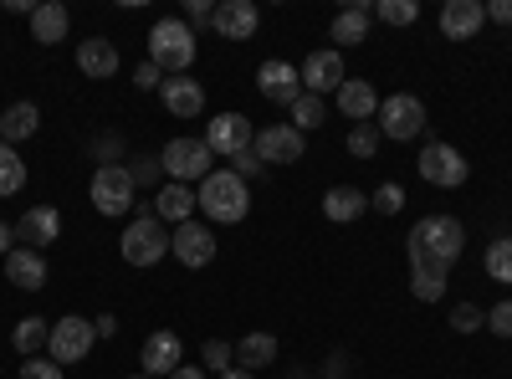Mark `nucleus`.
Wrapping results in <instances>:
<instances>
[{
    "instance_id": "f257e3e1",
    "label": "nucleus",
    "mask_w": 512,
    "mask_h": 379,
    "mask_svg": "<svg viewBox=\"0 0 512 379\" xmlns=\"http://www.w3.org/2000/svg\"><path fill=\"white\" fill-rule=\"evenodd\" d=\"M195 205L210 216V226H236V221H246V210H251V190L231 170H210L200 180V190H195Z\"/></svg>"
},
{
    "instance_id": "f03ea898",
    "label": "nucleus",
    "mask_w": 512,
    "mask_h": 379,
    "mask_svg": "<svg viewBox=\"0 0 512 379\" xmlns=\"http://www.w3.org/2000/svg\"><path fill=\"white\" fill-rule=\"evenodd\" d=\"M461 246H466V231H461L456 216H420L410 226V262L456 267L461 262Z\"/></svg>"
},
{
    "instance_id": "7ed1b4c3",
    "label": "nucleus",
    "mask_w": 512,
    "mask_h": 379,
    "mask_svg": "<svg viewBox=\"0 0 512 379\" xmlns=\"http://www.w3.org/2000/svg\"><path fill=\"white\" fill-rule=\"evenodd\" d=\"M195 31H190V21H180V16H164V21H154L149 26V62L164 72V77H185L190 72V62H195Z\"/></svg>"
},
{
    "instance_id": "20e7f679",
    "label": "nucleus",
    "mask_w": 512,
    "mask_h": 379,
    "mask_svg": "<svg viewBox=\"0 0 512 379\" xmlns=\"http://www.w3.org/2000/svg\"><path fill=\"white\" fill-rule=\"evenodd\" d=\"M118 251H123L128 267H154V262L169 257V226H164L159 216H134V221L123 226Z\"/></svg>"
},
{
    "instance_id": "39448f33",
    "label": "nucleus",
    "mask_w": 512,
    "mask_h": 379,
    "mask_svg": "<svg viewBox=\"0 0 512 379\" xmlns=\"http://www.w3.org/2000/svg\"><path fill=\"white\" fill-rule=\"evenodd\" d=\"M159 164H164L169 185H200L210 170H216V154H210L205 139H169L159 149Z\"/></svg>"
},
{
    "instance_id": "423d86ee",
    "label": "nucleus",
    "mask_w": 512,
    "mask_h": 379,
    "mask_svg": "<svg viewBox=\"0 0 512 379\" xmlns=\"http://www.w3.org/2000/svg\"><path fill=\"white\" fill-rule=\"evenodd\" d=\"M415 170H420V180L425 185H436V190H456V185H466V175H472V164L461 159V149H451V144H425L420 149V159H415Z\"/></svg>"
},
{
    "instance_id": "0eeeda50",
    "label": "nucleus",
    "mask_w": 512,
    "mask_h": 379,
    "mask_svg": "<svg viewBox=\"0 0 512 379\" xmlns=\"http://www.w3.org/2000/svg\"><path fill=\"white\" fill-rule=\"evenodd\" d=\"M134 175H128V164H103L93 170V205L98 216H128L134 210Z\"/></svg>"
},
{
    "instance_id": "6e6552de",
    "label": "nucleus",
    "mask_w": 512,
    "mask_h": 379,
    "mask_svg": "<svg viewBox=\"0 0 512 379\" xmlns=\"http://www.w3.org/2000/svg\"><path fill=\"white\" fill-rule=\"evenodd\" d=\"M420 129H425V103L415 93H395L379 103V134L384 139L405 144V139H420Z\"/></svg>"
},
{
    "instance_id": "1a4fd4ad",
    "label": "nucleus",
    "mask_w": 512,
    "mask_h": 379,
    "mask_svg": "<svg viewBox=\"0 0 512 379\" xmlns=\"http://www.w3.org/2000/svg\"><path fill=\"white\" fill-rule=\"evenodd\" d=\"M93 339H98V333H93L88 318H77V313L57 318V323H52V339H47L52 364H62V369H67V364H82V359L93 354Z\"/></svg>"
},
{
    "instance_id": "9d476101",
    "label": "nucleus",
    "mask_w": 512,
    "mask_h": 379,
    "mask_svg": "<svg viewBox=\"0 0 512 379\" xmlns=\"http://www.w3.org/2000/svg\"><path fill=\"white\" fill-rule=\"evenodd\" d=\"M169 251H175L180 267H210L216 262V231L205 221H185V226L169 231Z\"/></svg>"
},
{
    "instance_id": "9b49d317",
    "label": "nucleus",
    "mask_w": 512,
    "mask_h": 379,
    "mask_svg": "<svg viewBox=\"0 0 512 379\" xmlns=\"http://www.w3.org/2000/svg\"><path fill=\"white\" fill-rule=\"evenodd\" d=\"M344 82H349V72H344V52H338V47L308 52V62H303V93L328 98V93L344 88Z\"/></svg>"
},
{
    "instance_id": "f8f14e48",
    "label": "nucleus",
    "mask_w": 512,
    "mask_h": 379,
    "mask_svg": "<svg viewBox=\"0 0 512 379\" xmlns=\"http://www.w3.org/2000/svg\"><path fill=\"white\" fill-rule=\"evenodd\" d=\"M139 364H144V374H149V379H169V374H175V369L185 364V344H180V333H169V328L149 333L144 349H139Z\"/></svg>"
},
{
    "instance_id": "ddd939ff",
    "label": "nucleus",
    "mask_w": 512,
    "mask_h": 379,
    "mask_svg": "<svg viewBox=\"0 0 512 379\" xmlns=\"http://www.w3.org/2000/svg\"><path fill=\"white\" fill-rule=\"evenodd\" d=\"M256 159L262 164H297L303 159V149H308V134H297L292 123H272V129H262L256 134Z\"/></svg>"
},
{
    "instance_id": "4468645a",
    "label": "nucleus",
    "mask_w": 512,
    "mask_h": 379,
    "mask_svg": "<svg viewBox=\"0 0 512 379\" xmlns=\"http://www.w3.org/2000/svg\"><path fill=\"white\" fill-rule=\"evenodd\" d=\"M256 88H262V98L267 103H282V108H292L297 98H303V72H297L292 62H262L256 67Z\"/></svg>"
},
{
    "instance_id": "2eb2a0df",
    "label": "nucleus",
    "mask_w": 512,
    "mask_h": 379,
    "mask_svg": "<svg viewBox=\"0 0 512 379\" xmlns=\"http://www.w3.org/2000/svg\"><path fill=\"white\" fill-rule=\"evenodd\" d=\"M205 144H210V154H241V149L256 144V129H251L246 113H216L205 129Z\"/></svg>"
},
{
    "instance_id": "dca6fc26",
    "label": "nucleus",
    "mask_w": 512,
    "mask_h": 379,
    "mask_svg": "<svg viewBox=\"0 0 512 379\" xmlns=\"http://www.w3.org/2000/svg\"><path fill=\"white\" fill-rule=\"evenodd\" d=\"M210 26H216L226 41H251L256 26H262V11H256V0H221Z\"/></svg>"
},
{
    "instance_id": "f3484780",
    "label": "nucleus",
    "mask_w": 512,
    "mask_h": 379,
    "mask_svg": "<svg viewBox=\"0 0 512 379\" xmlns=\"http://www.w3.org/2000/svg\"><path fill=\"white\" fill-rule=\"evenodd\" d=\"M57 236H62V216H57V205H31L26 216L16 221V241H21V246H31V251L52 246Z\"/></svg>"
},
{
    "instance_id": "a211bd4d",
    "label": "nucleus",
    "mask_w": 512,
    "mask_h": 379,
    "mask_svg": "<svg viewBox=\"0 0 512 379\" xmlns=\"http://www.w3.org/2000/svg\"><path fill=\"white\" fill-rule=\"evenodd\" d=\"M482 26H487V6H482V0H446V6H441V31L451 41H472Z\"/></svg>"
},
{
    "instance_id": "6ab92c4d",
    "label": "nucleus",
    "mask_w": 512,
    "mask_h": 379,
    "mask_svg": "<svg viewBox=\"0 0 512 379\" xmlns=\"http://www.w3.org/2000/svg\"><path fill=\"white\" fill-rule=\"evenodd\" d=\"M369 21H374V0H354V6H344L333 16V41H338V52L344 47H359V41H369Z\"/></svg>"
},
{
    "instance_id": "aec40b11",
    "label": "nucleus",
    "mask_w": 512,
    "mask_h": 379,
    "mask_svg": "<svg viewBox=\"0 0 512 379\" xmlns=\"http://www.w3.org/2000/svg\"><path fill=\"white\" fill-rule=\"evenodd\" d=\"M164 108L175 113V118H200L205 113V88L195 77H164V88H159Z\"/></svg>"
},
{
    "instance_id": "412c9836",
    "label": "nucleus",
    "mask_w": 512,
    "mask_h": 379,
    "mask_svg": "<svg viewBox=\"0 0 512 379\" xmlns=\"http://www.w3.org/2000/svg\"><path fill=\"white\" fill-rule=\"evenodd\" d=\"M6 277H11V287H21V292H41V287H47V257H41V251H31V246H16L11 257H6Z\"/></svg>"
},
{
    "instance_id": "4be33fe9",
    "label": "nucleus",
    "mask_w": 512,
    "mask_h": 379,
    "mask_svg": "<svg viewBox=\"0 0 512 379\" xmlns=\"http://www.w3.org/2000/svg\"><path fill=\"white\" fill-rule=\"evenodd\" d=\"M72 31V16L62 0H41V6L31 11V41H41V47H57V41H67Z\"/></svg>"
},
{
    "instance_id": "5701e85b",
    "label": "nucleus",
    "mask_w": 512,
    "mask_h": 379,
    "mask_svg": "<svg viewBox=\"0 0 512 379\" xmlns=\"http://www.w3.org/2000/svg\"><path fill=\"white\" fill-rule=\"evenodd\" d=\"M333 98H338V113L354 118V123L379 118V93H374V82H364V77H349V82H344V88H338Z\"/></svg>"
},
{
    "instance_id": "b1692460",
    "label": "nucleus",
    "mask_w": 512,
    "mask_h": 379,
    "mask_svg": "<svg viewBox=\"0 0 512 379\" xmlns=\"http://www.w3.org/2000/svg\"><path fill=\"white\" fill-rule=\"evenodd\" d=\"M77 67L88 72V77H113V72H118V47H113L108 36L77 41Z\"/></svg>"
},
{
    "instance_id": "393cba45",
    "label": "nucleus",
    "mask_w": 512,
    "mask_h": 379,
    "mask_svg": "<svg viewBox=\"0 0 512 379\" xmlns=\"http://www.w3.org/2000/svg\"><path fill=\"white\" fill-rule=\"evenodd\" d=\"M364 210H369V195H364V190H354V185H333V190L323 195V216H328V221H338V226L359 221Z\"/></svg>"
},
{
    "instance_id": "a878e982",
    "label": "nucleus",
    "mask_w": 512,
    "mask_h": 379,
    "mask_svg": "<svg viewBox=\"0 0 512 379\" xmlns=\"http://www.w3.org/2000/svg\"><path fill=\"white\" fill-rule=\"evenodd\" d=\"M41 129V113H36V103H11L6 113H0V144H21V139H31Z\"/></svg>"
},
{
    "instance_id": "bb28decb",
    "label": "nucleus",
    "mask_w": 512,
    "mask_h": 379,
    "mask_svg": "<svg viewBox=\"0 0 512 379\" xmlns=\"http://www.w3.org/2000/svg\"><path fill=\"white\" fill-rule=\"evenodd\" d=\"M190 210H200L190 185H164V190L154 195V216H159L164 226H169V221H175V226H185V221H190Z\"/></svg>"
},
{
    "instance_id": "cd10ccee",
    "label": "nucleus",
    "mask_w": 512,
    "mask_h": 379,
    "mask_svg": "<svg viewBox=\"0 0 512 379\" xmlns=\"http://www.w3.org/2000/svg\"><path fill=\"white\" fill-rule=\"evenodd\" d=\"M446 272L451 267H441V262H410V292L420 303H441L446 298Z\"/></svg>"
},
{
    "instance_id": "c85d7f7f",
    "label": "nucleus",
    "mask_w": 512,
    "mask_h": 379,
    "mask_svg": "<svg viewBox=\"0 0 512 379\" xmlns=\"http://www.w3.org/2000/svg\"><path fill=\"white\" fill-rule=\"evenodd\" d=\"M277 359V339H272V333H246V339L236 344V369H267Z\"/></svg>"
},
{
    "instance_id": "c756f323",
    "label": "nucleus",
    "mask_w": 512,
    "mask_h": 379,
    "mask_svg": "<svg viewBox=\"0 0 512 379\" xmlns=\"http://www.w3.org/2000/svg\"><path fill=\"white\" fill-rule=\"evenodd\" d=\"M47 339H52V323H47V318L31 313V318L16 323V354H21V359H36L41 349H47Z\"/></svg>"
},
{
    "instance_id": "7c9ffc66",
    "label": "nucleus",
    "mask_w": 512,
    "mask_h": 379,
    "mask_svg": "<svg viewBox=\"0 0 512 379\" xmlns=\"http://www.w3.org/2000/svg\"><path fill=\"white\" fill-rule=\"evenodd\" d=\"M323 118H328V103H323V98H313V93H303V98L292 103V129H297V134L323 129Z\"/></svg>"
},
{
    "instance_id": "2f4dec72",
    "label": "nucleus",
    "mask_w": 512,
    "mask_h": 379,
    "mask_svg": "<svg viewBox=\"0 0 512 379\" xmlns=\"http://www.w3.org/2000/svg\"><path fill=\"white\" fill-rule=\"evenodd\" d=\"M482 267H487V277L492 282H512V236H497L492 246H487V257H482Z\"/></svg>"
},
{
    "instance_id": "473e14b6",
    "label": "nucleus",
    "mask_w": 512,
    "mask_h": 379,
    "mask_svg": "<svg viewBox=\"0 0 512 379\" xmlns=\"http://www.w3.org/2000/svg\"><path fill=\"white\" fill-rule=\"evenodd\" d=\"M16 190H26V164L11 144H0V195H16Z\"/></svg>"
},
{
    "instance_id": "72a5a7b5",
    "label": "nucleus",
    "mask_w": 512,
    "mask_h": 379,
    "mask_svg": "<svg viewBox=\"0 0 512 379\" xmlns=\"http://www.w3.org/2000/svg\"><path fill=\"white\" fill-rule=\"evenodd\" d=\"M374 16L384 26H410L420 16V6H415V0H374Z\"/></svg>"
},
{
    "instance_id": "f704fd0d",
    "label": "nucleus",
    "mask_w": 512,
    "mask_h": 379,
    "mask_svg": "<svg viewBox=\"0 0 512 379\" xmlns=\"http://www.w3.org/2000/svg\"><path fill=\"white\" fill-rule=\"evenodd\" d=\"M200 369H216V374H226V369H236V344H226V339H205V349H200Z\"/></svg>"
},
{
    "instance_id": "c9c22d12",
    "label": "nucleus",
    "mask_w": 512,
    "mask_h": 379,
    "mask_svg": "<svg viewBox=\"0 0 512 379\" xmlns=\"http://www.w3.org/2000/svg\"><path fill=\"white\" fill-rule=\"evenodd\" d=\"M349 154H354V159H374V154H379V123H354Z\"/></svg>"
},
{
    "instance_id": "e433bc0d",
    "label": "nucleus",
    "mask_w": 512,
    "mask_h": 379,
    "mask_svg": "<svg viewBox=\"0 0 512 379\" xmlns=\"http://www.w3.org/2000/svg\"><path fill=\"white\" fill-rule=\"evenodd\" d=\"M369 205L379 210V216H400V210H405V190L390 180V185H379V190L369 195Z\"/></svg>"
},
{
    "instance_id": "4c0bfd02",
    "label": "nucleus",
    "mask_w": 512,
    "mask_h": 379,
    "mask_svg": "<svg viewBox=\"0 0 512 379\" xmlns=\"http://www.w3.org/2000/svg\"><path fill=\"white\" fill-rule=\"evenodd\" d=\"M128 175H134V190H144V185H159L164 180V164H159V154H139Z\"/></svg>"
},
{
    "instance_id": "58836bf2",
    "label": "nucleus",
    "mask_w": 512,
    "mask_h": 379,
    "mask_svg": "<svg viewBox=\"0 0 512 379\" xmlns=\"http://www.w3.org/2000/svg\"><path fill=\"white\" fill-rule=\"evenodd\" d=\"M451 328L456 333H477V328H487V313L477 303H461V308H451Z\"/></svg>"
},
{
    "instance_id": "ea45409f",
    "label": "nucleus",
    "mask_w": 512,
    "mask_h": 379,
    "mask_svg": "<svg viewBox=\"0 0 512 379\" xmlns=\"http://www.w3.org/2000/svg\"><path fill=\"white\" fill-rule=\"evenodd\" d=\"M21 379H67V374H62V364H52V359H41V354H36V359L21 364Z\"/></svg>"
},
{
    "instance_id": "a19ab883",
    "label": "nucleus",
    "mask_w": 512,
    "mask_h": 379,
    "mask_svg": "<svg viewBox=\"0 0 512 379\" xmlns=\"http://www.w3.org/2000/svg\"><path fill=\"white\" fill-rule=\"evenodd\" d=\"M487 328L497 333V339H512V298H507V303H497V308L487 313Z\"/></svg>"
},
{
    "instance_id": "79ce46f5",
    "label": "nucleus",
    "mask_w": 512,
    "mask_h": 379,
    "mask_svg": "<svg viewBox=\"0 0 512 379\" xmlns=\"http://www.w3.org/2000/svg\"><path fill=\"white\" fill-rule=\"evenodd\" d=\"M231 164H236L231 175H241V180H246V175H256V170H262V159H256V149H241V154H231Z\"/></svg>"
},
{
    "instance_id": "37998d69",
    "label": "nucleus",
    "mask_w": 512,
    "mask_h": 379,
    "mask_svg": "<svg viewBox=\"0 0 512 379\" xmlns=\"http://www.w3.org/2000/svg\"><path fill=\"white\" fill-rule=\"evenodd\" d=\"M134 88H164V72H159L154 62H139V72H134Z\"/></svg>"
},
{
    "instance_id": "c03bdc74",
    "label": "nucleus",
    "mask_w": 512,
    "mask_h": 379,
    "mask_svg": "<svg viewBox=\"0 0 512 379\" xmlns=\"http://www.w3.org/2000/svg\"><path fill=\"white\" fill-rule=\"evenodd\" d=\"M185 11H190V31H195V26H210V21H216V6H205V0H190Z\"/></svg>"
},
{
    "instance_id": "a18cd8bd",
    "label": "nucleus",
    "mask_w": 512,
    "mask_h": 379,
    "mask_svg": "<svg viewBox=\"0 0 512 379\" xmlns=\"http://www.w3.org/2000/svg\"><path fill=\"white\" fill-rule=\"evenodd\" d=\"M487 21H497V26H512V0H492V6H487Z\"/></svg>"
},
{
    "instance_id": "49530a36",
    "label": "nucleus",
    "mask_w": 512,
    "mask_h": 379,
    "mask_svg": "<svg viewBox=\"0 0 512 379\" xmlns=\"http://www.w3.org/2000/svg\"><path fill=\"white\" fill-rule=\"evenodd\" d=\"M344 364H349L344 354H328V364H323V374H328V379H344V374H349Z\"/></svg>"
},
{
    "instance_id": "de8ad7c7",
    "label": "nucleus",
    "mask_w": 512,
    "mask_h": 379,
    "mask_svg": "<svg viewBox=\"0 0 512 379\" xmlns=\"http://www.w3.org/2000/svg\"><path fill=\"white\" fill-rule=\"evenodd\" d=\"M118 149H123L118 139H98V159H103V164H118Z\"/></svg>"
},
{
    "instance_id": "09e8293b",
    "label": "nucleus",
    "mask_w": 512,
    "mask_h": 379,
    "mask_svg": "<svg viewBox=\"0 0 512 379\" xmlns=\"http://www.w3.org/2000/svg\"><path fill=\"white\" fill-rule=\"evenodd\" d=\"M93 333H98V339H113V333H118V318H113V313H103V318L93 323Z\"/></svg>"
},
{
    "instance_id": "8fccbe9b",
    "label": "nucleus",
    "mask_w": 512,
    "mask_h": 379,
    "mask_svg": "<svg viewBox=\"0 0 512 379\" xmlns=\"http://www.w3.org/2000/svg\"><path fill=\"white\" fill-rule=\"evenodd\" d=\"M11 241H16V231H11L6 221H0V262H6V257H11V251H16Z\"/></svg>"
},
{
    "instance_id": "3c124183",
    "label": "nucleus",
    "mask_w": 512,
    "mask_h": 379,
    "mask_svg": "<svg viewBox=\"0 0 512 379\" xmlns=\"http://www.w3.org/2000/svg\"><path fill=\"white\" fill-rule=\"evenodd\" d=\"M169 379H205V369H195V364H180V369L169 374Z\"/></svg>"
},
{
    "instance_id": "603ef678",
    "label": "nucleus",
    "mask_w": 512,
    "mask_h": 379,
    "mask_svg": "<svg viewBox=\"0 0 512 379\" xmlns=\"http://www.w3.org/2000/svg\"><path fill=\"white\" fill-rule=\"evenodd\" d=\"M216 379H256V374H246V369H226V374H216Z\"/></svg>"
},
{
    "instance_id": "864d4df0",
    "label": "nucleus",
    "mask_w": 512,
    "mask_h": 379,
    "mask_svg": "<svg viewBox=\"0 0 512 379\" xmlns=\"http://www.w3.org/2000/svg\"><path fill=\"white\" fill-rule=\"evenodd\" d=\"M128 379H149V374H128Z\"/></svg>"
}]
</instances>
